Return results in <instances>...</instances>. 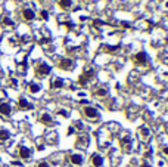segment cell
Instances as JSON below:
<instances>
[{"mask_svg": "<svg viewBox=\"0 0 168 167\" xmlns=\"http://www.w3.org/2000/svg\"><path fill=\"white\" fill-rule=\"evenodd\" d=\"M50 71H52L50 65L44 64V62L39 64V65H37V68H35V73H37V75H39V77H46V75H49V74H50Z\"/></svg>", "mask_w": 168, "mask_h": 167, "instance_id": "obj_1", "label": "cell"}, {"mask_svg": "<svg viewBox=\"0 0 168 167\" xmlns=\"http://www.w3.org/2000/svg\"><path fill=\"white\" fill-rule=\"evenodd\" d=\"M93 75H94V69H93V68H88V69H86V71H84V74L78 78V83L81 84V86H86L87 81L90 80Z\"/></svg>", "mask_w": 168, "mask_h": 167, "instance_id": "obj_2", "label": "cell"}, {"mask_svg": "<svg viewBox=\"0 0 168 167\" xmlns=\"http://www.w3.org/2000/svg\"><path fill=\"white\" fill-rule=\"evenodd\" d=\"M59 67H60L62 69H65V71H69V69L74 68V61L69 59V58H64V59H60Z\"/></svg>", "mask_w": 168, "mask_h": 167, "instance_id": "obj_3", "label": "cell"}, {"mask_svg": "<svg viewBox=\"0 0 168 167\" xmlns=\"http://www.w3.org/2000/svg\"><path fill=\"white\" fill-rule=\"evenodd\" d=\"M83 111H84V116L87 118H97L99 117V112H97V110L93 108V107H86Z\"/></svg>", "mask_w": 168, "mask_h": 167, "instance_id": "obj_4", "label": "cell"}, {"mask_svg": "<svg viewBox=\"0 0 168 167\" xmlns=\"http://www.w3.org/2000/svg\"><path fill=\"white\" fill-rule=\"evenodd\" d=\"M134 62L139 64V65L147 64V55L145 53V52H139V53H136V56H134Z\"/></svg>", "mask_w": 168, "mask_h": 167, "instance_id": "obj_5", "label": "cell"}, {"mask_svg": "<svg viewBox=\"0 0 168 167\" xmlns=\"http://www.w3.org/2000/svg\"><path fill=\"white\" fill-rule=\"evenodd\" d=\"M11 112H12V108H11V105H9L7 102H2L0 104V114L5 117H9L11 116Z\"/></svg>", "mask_w": 168, "mask_h": 167, "instance_id": "obj_6", "label": "cell"}, {"mask_svg": "<svg viewBox=\"0 0 168 167\" xmlns=\"http://www.w3.org/2000/svg\"><path fill=\"white\" fill-rule=\"evenodd\" d=\"M18 107H19L21 110H33L34 105L31 102H28L25 98H19V101H18Z\"/></svg>", "mask_w": 168, "mask_h": 167, "instance_id": "obj_7", "label": "cell"}, {"mask_svg": "<svg viewBox=\"0 0 168 167\" xmlns=\"http://www.w3.org/2000/svg\"><path fill=\"white\" fill-rule=\"evenodd\" d=\"M19 157L22 160H30L31 158V149L27 146H19Z\"/></svg>", "mask_w": 168, "mask_h": 167, "instance_id": "obj_8", "label": "cell"}, {"mask_svg": "<svg viewBox=\"0 0 168 167\" xmlns=\"http://www.w3.org/2000/svg\"><path fill=\"white\" fill-rule=\"evenodd\" d=\"M83 161H84V158H83L81 154H72L71 155V163H72L74 166H81Z\"/></svg>", "mask_w": 168, "mask_h": 167, "instance_id": "obj_9", "label": "cell"}, {"mask_svg": "<svg viewBox=\"0 0 168 167\" xmlns=\"http://www.w3.org/2000/svg\"><path fill=\"white\" fill-rule=\"evenodd\" d=\"M22 16H24L25 21H33L35 18V12L33 9H24L22 11Z\"/></svg>", "mask_w": 168, "mask_h": 167, "instance_id": "obj_10", "label": "cell"}, {"mask_svg": "<svg viewBox=\"0 0 168 167\" xmlns=\"http://www.w3.org/2000/svg\"><path fill=\"white\" fill-rule=\"evenodd\" d=\"M40 121L43 123V124H52V123H53V118H52V116H50V114H47V112H44V114H41V116H40Z\"/></svg>", "mask_w": 168, "mask_h": 167, "instance_id": "obj_11", "label": "cell"}, {"mask_svg": "<svg viewBox=\"0 0 168 167\" xmlns=\"http://www.w3.org/2000/svg\"><path fill=\"white\" fill-rule=\"evenodd\" d=\"M92 163H93L94 167H100V166L103 164V158H102L99 154H93V157H92Z\"/></svg>", "mask_w": 168, "mask_h": 167, "instance_id": "obj_12", "label": "cell"}, {"mask_svg": "<svg viewBox=\"0 0 168 167\" xmlns=\"http://www.w3.org/2000/svg\"><path fill=\"white\" fill-rule=\"evenodd\" d=\"M65 81L62 80V78H55V80H52L50 86H52V89H60V87H64Z\"/></svg>", "mask_w": 168, "mask_h": 167, "instance_id": "obj_13", "label": "cell"}, {"mask_svg": "<svg viewBox=\"0 0 168 167\" xmlns=\"http://www.w3.org/2000/svg\"><path fill=\"white\" fill-rule=\"evenodd\" d=\"M130 145H131L130 136H124V138L121 139V146H122V149H126V151H130Z\"/></svg>", "mask_w": 168, "mask_h": 167, "instance_id": "obj_14", "label": "cell"}, {"mask_svg": "<svg viewBox=\"0 0 168 167\" xmlns=\"http://www.w3.org/2000/svg\"><path fill=\"white\" fill-rule=\"evenodd\" d=\"M59 6H60V9L68 11L72 6V0H59Z\"/></svg>", "mask_w": 168, "mask_h": 167, "instance_id": "obj_15", "label": "cell"}, {"mask_svg": "<svg viewBox=\"0 0 168 167\" xmlns=\"http://www.w3.org/2000/svg\"><path fill=\"white\" fill-rule=\"evenodd\" d=\"M28 90H30L31 93H39V92L41 90V87H40V84H37V83H30Z\"/></svg>", "mask_w": 168, "mask_h": 167, "instance_id": "obj_16", "label": "cell"}, {"mask_svg": "<svg viewBox=\"0 0 168 167\" xmlns=\"http://www.w3.org/2000/svg\"><path fill=\"white\" fill-rule=\"evenodd\" d=\"M140 135H141L143 139H149L150 138V130L146 126H143V127H140Z\"/></svg>", "mask_w": 168, "mask_h": 167, "instance_id": "obj_17", "label": "cell"}, {"mask_svg": "<svg viewBox=\"0 0 168 167\" xmlns=\"http://www.w3.org/2000/svg\"><path fill=\"white\" fill-rule=\"evenodd\" d=\"M9 138H11V133H9L6 129H0V140L5 142V140H7Z\"/></svg>", "mask_w": 168, "mask_h": 167, "instance_id": "obj_18", "label": "cell"}, {"mask_svg": "<svg viewBox=\"0 0 168 167\" xmlns=\"http://www.w3.org/2000/svg\"><path fill=\"white\" fill-rule=\"evenodd\" d=\"M94 95H96V96H106V95H108V90H106L105 87H100V89H97V90L94 92Z\"/></svg>", "mask_w": 168, "mask_h": 167, "instance_id": "obj_19", "label": "cell"}, {"mask_svg": "<svg viewBox=\"0 0 168 167\" xmlns=\"http://www.w3.org/2000/svg\"><path fill=\"white\" fill-rule=\"evenodd\" d=\"M40 16H41L44 21H47V19H49V12H47V11H41V12H40Z\"/></svg>", "mask_w": 168, "mask_h": 167, "instance_id": "obj_20", "label": "cell"}, {"mask_svg": "<svg viewBox=\"0 0 168 167\" xmlns=\"http://www.w3.org/2000/svg\"><path fill=\"white\" fill-rule=\"evenodd\" d=\"M3 24L5 25H13V21L11 18H7V16H5V18H3Z\"/></svg>", "mask_w": 168, "mask_h": 167, "instance_id": "obj_21", "label": "cell"}, {"mask_svg": "<svg viewBox=\"0 0 168 167\" xmlns=\"http://www.w3.org/2000/svg\"><path fill=\"white\" fill-rule=\"evenodd\" d=\"M37 167H50V166H49V163H46V161H41V163L37 164Z\"/></svg>", "mask_w": 168, "mask_h": 167, "instance_id": "obj_22", "label": "cell"}, {"mask_svg": "<svg viewBox=\"0 0 168 167\" xmlns=\"http://www.w3.org/2000/svg\"><path fill=\"white\" fill-rule=\"evenodd\" d=\"M59 114H60V116H65V117H68V111H65V110H60V111H59Z\"/></svg>", "mask_w": 168, "mask_h": 167, "instance_id": "obj_23", "label": "cell"}, {"mask_svg": "<svg viewBox=\"0 0 168 167\" xmlns=\"http://www.w3.org/2000/svg\"><path fill=\"white\" fill-rule=\"evenodd\" d=\"M118 47H120V46H114V47H111V46H108V47H106V49H108L109 52H114V50H117Z\"/></svg>", "mask_w": 168, "mask_h": 167, "instance_id": "obj_24", "label": "cell"}, {"mask_svg": "<svg viewBox=\"0 0 168 167\" xmlns=\"http://www.w3.org/2000/svg\"><path fill=\"white\" fill-rule=\"evenodd\" d=\"M121 25H122V27H126V28H130V24H128V22H124V21H122Z\"/></svg>", "mask_w": 168, "mask_h": 167, "instance_id": "obj_25", "label": "cell"}, {"mask_svg": "<svg viewBox=\"0 0 168 167\" xmlns=\"http://www.w3.org/2000/svg\"><path fill=\"white\" fill-rule=\"evenodd\" d=\"M68 133H69V135H72V133H74V127H69V130H68Z\"/></svg>", "mask_w": 168, "mask_h": 167, "instance_id": "obj_26", "label": "cell"}, {"mask_svg": "<svg viewBox=\"0 0 168 167\" xmlns=\"http://www.w3.org/2000/svg\"><path fill=\"white\" fill-rule=\"evenodd\" d=\"M164 154L168 157V146H165V148H164Z\"/></svg>", "mask_w": 168, "mask_h": 167, "instance_id": "obj_27", "label": "cell"}]
</instances>
